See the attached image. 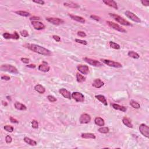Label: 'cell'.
Here are the masks:
<instances>
[{
  "instance_id": "cell-24",
  "label": "cell",
  "mask_w": 149,
  "mask_h": 149,
  "mask_svg": "<svg viewBox=\"0 0 149 149\" xmlns=\"http://www.w3.org/2000/svg\"><path fill=\"white\" fill-rule=\"evenodd\" d=\"M35 89L36 91L40 94H44L46 92V89L44 88V87H43V86L40 85V84L36 85L35 86Z\"/></svg>"
},
{
  "instance_id": "cell-26",
  "label": "cell",
  "mask_w": 149,
  "mask_h": 149,
  "mask_svg": "<svg viewBox=\"0 0 149 149\" xmlns=\"http://www.w3.org/2000/svg\"><path fill=\"white\" fill-rule=\"evenodd\" d=\"M82 138L83 139H95V136L94 135L93 133H84L81 135Z\"/></svg>"
},
{
  "instance_id": "cell-48",
  "label": "cell",
  "mask_w": 149,
  "mask_h": 149,
  "mask_svg": "<svg viewBox=\"0 0 149 149\" xmlns=\"http://www.w3.org/2000/svg\"><path fill=\"white\" fill-rule=\"evenodd\" d=\"M40 18L38 17H32L30 18V20H33V21H37L40 20Z\"/></svg>"
},
{
  "instance_id": "cell-19",
  "label": "cell",
  "mask_w": 149,
  "mask_h": 149,
  "mask_svg": "<svg viewBox=\"0 0 149 149\" xmlns=\"http://www.w3.org/2000/svg\"><path fill=\"white\" fill-rule=\"evenodd\" d=\"M95 97L97 99L98 101H100L101 103H103L104 106H107L108 105L107 103V101L106 98L105 97L104 95H101V94H98V95H96L95 96Z\"/></svg>"
},
{
  "instance_id": "cell-43",
  "label": "cell",
  "mask_w": 149,
  "mask_h": 149,
  "mask_svg": "<svg viewBox=\"0 0 149 149\" xmlns=\"http://www.w3.org/2000/svg\"><path fill=\"white\" fill-rule=\"evenodd\" d=\"M21 61L22 62L25 63V64H29V59L27 58H21Z\"/></svg>"
},
{
  "instance_id": "cell-23",
  "label": "cell",
  "mask_w": 149,
  "mask_h": 149,
  "mask_svg": "<svg viewBox=\"0 0 149 149\" xmlns=\"http://www.w3.org/2000/svg\"><path fill=\"white\" fill-rule=\"evenodd\" d=\"M122 122L123 124L125 126H127V127L130 128H133V124H132V122H131V121L128 117L125 116V117L123 118Z\"/></svg>"
},
{
  "instance_id": "cell-47",
  "label": "cell",
  "mask_w": 149,
  "mask_h": 149,
  "mask_svg": "<svg viewBox=\"0 0 149 149\" xmlns=\"http://www.w3.org/2000/svg\"><path fill=\"white\" fill-rule=\"evenodd\" d=\"M1 79L5 80H9L11 79V77L9 76H1Z\"/></svg>"
},
{
  "instance_id": "cell-18",
  "label": "cell",
  "mask_w": 149,
  "mask_h": 149,
  "mask_svg": "<svg viewBox=\"0 0 149 149\" xmlns=\"http://www.w3.org/2000/svg\"><path fill=\"white\" fill-rule=\"evenodd\" d=\"M103 2L107 5L111 6L112 8H114L115 9H118L117 4H116L115 1H113V0H106V1H103Z\"/></svg>"
},
{
  "instance_id": "cell-8",
  "label": "cell",
  "mask_w": 149,
  "mask_h": 149,
  "mask_svg": "<svg viewBox=\"0 0 149 149\" xmlns=\"http://www.w3.org/2000/svg\"><path fill=\"white\" fill-rule=\"evenodd\" d=\"M125 15L128 18H129V19L133 21V22H136V23H140L141 20L140 18L138 17H137L135 14H134L133 13L130 12V11H126L125 12Z\"/></svg>"
},
{
  "instance_id": "cell-16",
  "label": "cell",
  "mask_w": 149,
  "mask_h": 149,
  "mask_svg": "<svg viewBox=\"0 0 149 149\" xmlns=\"http://www.w3.org/2000/svg\"><path fill=\"white\" fill-rule=\"evenodd\" d=\"M69 17L71 18V19H73V20L77 21V22H79V23H85V19L83 18L79 17V16H76L72 14H68Z\"/></svg>"
},
{
  "instance_id": "cell-44",
  "label": "cell",
  "mask_w": 149,
  "mask_h": 149,
  "mask_svg": "<svg viewBox=\"0 0 149 149\" xmlns=\"http://www.w3.org/2000/svg\"><path fill=\"white\" fill-rule=\"evenodd\" d=\"M90 18H91L92 19H94V20H95L96 21H99L100 20V18L98 17V16L91 15V16H90Z\"/></svg>"
},
{
  "instance_id": "cell-20",
  "label": "cell",
  "mask_w": 149,
  "mask_h": 149,
  "mask_svg": "<svg viewBox=\"0 0 149 149\" xmlns=\"http://www.w3.org/2000/svg\"><path fill=\"white\" fill-rule=\"evenodd\" d=\"M111 106L114 109L119 110V111H121L122 112H126V110H127V108L125 107L120 106V105L116 104H112Z\"/></svg>"
},
{
  "instance_id": "cell-45",
  "label": "cell",
  "mask_w": 149,
  "mask_h": 149,
  "mask_svg": "<svg viewBox=\"0 0 149 149\" xmlns=\"http://www.w3.org/2000/svg\"><path fill=\"white\" fill-rule=\"evenodd\" d=\"M142 4L145 6H149V1L148 0H143V1H141Z\"/></svg>"
},
{
  "instance_id": "cell-30",
  "label": "cell",
  "mask_w": 149,
  "mask_h": 149,
  "mask_svg": "<svg viewBox=\"0 0 149 149\" xmlns=\"http://www.w3.org/2000/svg\"><path fill=\"white\" fill-rule=\"evenodd\" d=\"M15 13L19 15L22 16V17H28L30 15V13L26 12V11H16Z\"/></svg>"
},
{
  "instance_id": "cell-37",
  "label": "cell",
  "mask_w": 149,
  "mask_h": 149,
  "mask_svg": "<svg viewBox=\"0 0 149 149\" xmlns=\"http://www.w3.org/2000/svg\"><path fill=\"white\" fill-rule=\"evenodd\" d=\"M75 41L77 43H80L82 44L83 45H87V42L86 41V40H82L80 39H77V38H76L75 39Z\"/></svg>"
},
{
  "instance_id": "cell-3",
  "label": "cell",
  "mask_w": 149,
  "mask_h": 149,
  "mask_svg": "<svg viewBox=\"0 0 149 149\" xmlns=\"http://www.w3.org/2000/svg\"><path fill=\"white\" fill-rule=\"evenodd\" d=\"M109 14L113 19H114V20H115L116 22H118V23H121V25L124 26H132V25L130 23V22H129L128 21L126 20L125 19H124L123 18L121 17L120 16L114 14Z\"/></svg>"
},
{
  "instance_id": "cell-39",
  "label": "cell",
  "mask_w": 149,
  "mask_h": 149,
  "mask_svg": "<svg viewBox=\"0 0 149 149\" xmlns=\"http://www.w3.org/2000/svg\"><path fill=\"white\" fill-rule=\"evenodd\" d=\"M47 98L50 102H55L56 101V98H55L54 96H53V95H48Z\"/></svg>"
},
{
  "instance_id": "cell-9",
  "label": "cell",
  "mask_w": 149,
  "mask_h": 149,
  "mask_svg": "<svg viewBox=\"0 0 149 149\" xmlns=\"http://www.w3.org/2000/svg\"><path fill=\"white\" fill-rule=\"evenodd\" d=\"M83 60L85 61L86 62H87V64H89L90 65L94 66H101L103 65L99 61L95 60V59H91V58H89L87 57H85L83 58Z\"/></svg>"
},
{
  "instance_id": "cell-29",
  "label": "cell",
  "mask_w": 149,
  "mask_h": 149,
  "mask_svg": "<svg viewBox=\"0 0 149 149\" xmlns=\"http://www.w3.org/2000/svg\"><path fill=\"white\" fill-rule=\"evenodd\" d=\"M128 55L129 56H130V57L132 58H134V59H139V57H140V56L137 53H136V52L133 51H129L128 53Z\"/></svg>"
},
{
  "instance_id": "cell-31",
  "label": "cell",
  "mask_w": 149,
  "mask_h": 149,
  "mask_svg": "<svg viewBox=\"0 0 149 149\" xmlns=\"http://www.w3.org/2000/svg\"><path fill=\"white\" fill-rule=\"evenodd\" d=\"M130 105L133 108H136V109H139L140 107V105L135 100H132L130 101Z\"/></svg>"
},
{
  "instance_id": "cell-21",
  "label": "cell",
  "mask_w": 149,
  "mask_h": 149,
  "mask_svg": "<svg viewBox=\"0 0 149 149\" xmlns=\"http://www.w3.org/2000/svg\"><path fill=\"white\" fill-rule=\"evenodd\" d=\"M14 106L16 109L18 110H21V111H25V110L27 109L26 106L25 105L19 103V102H16V103H15Z\"/></svg>"
},
{
  "instance_id": "cell-12",
  "label": "cell",
  "mask_w": 149,
  "mask_h": 149,
  "mask_svg": "<svg viewBox=\"0 0 149 149\" xmlns=\"http://www.w3.org/2000/svg\"><path fill=\"white\" fill-rule=\"evenodd\" d=\"M3 37L5 39H15L18 40L19 38V35L18 33L17 32H14L13 34H10L9 33H5L3 34Z\"/></svg>"
},
{
  "instance_id": "cell-5",
  "label": "cell",
  "mask_w": 149,
  "mask_h": 149,
  "mask_svg": "<svg viewBox=\"0 0 149 149\" xmlns=\"http://www.w3.org/2000/svg\"><path fill=\"white\" fill-rule=\"evenodd\" d=\"M107 25L109 26L110 27H112V29L117 30L118 32H121V33H126V30L125 29L123 28L122 27H121V26L118 25L117 23H114V22H110V21H107Z\"/></svg>"
},
{
  "instance_id": "cell-11",
  "label": "cell",
  "mask_w": 149,
  "mask_h": 149,
  "mask_svg": "<svg viewBox=\"0 0 149 149\" xmlns=\"http://www.w3.org/2000/svg\"><path fill=\"white\" fill-rule=\"evenodd\" d=\"M79 121L82 124H88L91 121V116H90V115L85 113V114L81 115L80 117L79 118Z\"/></svg>"
},
{
  "instance_id": "cell-41",
  "label": "cell",
  "mask_w": 149,
  "mask_h": 149,
  "mask_svg": "<svg viewBox=\"0 0 149 149\" xmlns=\"http://www.w3.org/2000/svg\"><path fill=\"white\" fill-rule=\"evenodd\" d=\"M53 38L55 41H56V42H60L61 41V37L59 36H58L57 35H53Z\"/></svg>"
},
{
  "instance_id": "cell-15",
  "label": "cell",
  "mask_w": 149,
  "mask_h": 149,
  "mask_svg": "<svg viewBox=\"0 0 149 149\" xmlns=\"http://www.w3.org/2000/svg\"><path fill=\"white\" fill-rule=\"evenodd\" d=\"M59 92L64 97L68 98V99H71V94L70 92H69L68 90H67L66 89L62 88L59 89Z\"/></svg>"
},
{
  "instance_id": "cell-27",
  "label": "cell",
  "mask_w": 149,
  "mask_h": 149,
  "mask_svg": "<svg viewBox=\"0 0 149 149\" xmlns=\"http://www.w3.org/2000/svg\"><path fill=\"white\" fill-rule=\"evenodd\" d=\"M94 122L97 125L99 126H103L105 125L104 120L100 117H96L94 119Z\"/></svg>"
},
{
  "instance_id": "cell-1",
  "label": "cell",
  "mask_w": 149,
  "mask_h": 149,
  "mask_svg": "<svg viewBox=\"0 0 149 149\" xmlns=\"http://www.w3.org/2000/svg\"><path fill=\"white\" fill-rule=\"evenodd\" d=\"M25 47L29 50H31L32 51L38 53L40 55H43V56H50L52 54L50 50L39 45L35 44H26L25 45Z\"/></svg>"
},
{
  "instance_id": "cell-42",
  "label": "cell",
  "mask_w": 149,
  "mask_h": 149,
  "mask_svg": "<svg viewBox=\"0 0 149 149\" xmlns=\"http://www.w3.org/2000/svg\"><path fill=\"white\" fill-rule=\"evenodd\" d=\"M77 35L79 36L82 37H85L86 36V34L84 32L82 31H79L77 32Z\"/></svg>"
},
{
  "instance_id": "cell-40",
  "label": "cell",
  "mask_w": 149,
  "mask_h": 149,
  "mask_svg": "<svg viewBox=\"0 0 149 149\" xmlns=\"http://www.w3.org/2000/svg\"><path fill=\"white\" fill-rule=\"evenodd\" d=\"M5 141H6V143L9 144V143H11V142H12V137H11V136H10L7 135L6 136V137H5Z\"/></svg>"
},
{
  "instance_id": "cell-2",
  "label": "cell",
  "mask_w": 149,
  "mask_h": 149,
  "mask_svg": "<svg viewBox=\"0 0 149 149\" xmlns=\"http://www.w3.org/2000/svg\"><path fill=\"white\" fill-rule=\"evenodd\" d=\"M0 69L2 71H5V72H8L9 73H12V74H19L17 68L15 66L11 65L8 64H4L2 65L0 67Z\"/></svg>"
},
{
  "instance_id": "cell-10",
  "label": "cell",
  "mask_w": 149,
  "mask_h": 149,
  "mask_svg": "<svg viewBox=\"0 0 149 149\" xmlns=\"http://www.w3.org/2000/svg\"><path fill=\"white\" fill-rule=\"evenodd\" d=\"M46 20L48 22L55 25H59L64 23V20L58 18H47Z\"/></svg>"
},
{
  "instance_id": "cell-32",
  "label": "cell",
  "mask_w": 149,
  "mask_h": 149,
  "mask_svg": "<svg viewBox=\"0 0 149 149\" xmlns=\"http://www.w3.org/2000/svg\"><path fill=\"white\" fill-rule=\"evenodd\" d=\"M76 79L77 81L79 82V83H82V82H85L86 80V77H84L83 75L77 73L76 74Z\"/></svg>"
},
{
  "instance_id": "cell-13",
  "label": "cell",
  "mask_w": 149,
  "mask_h": 149,
  "mask_svg": "<svg viewBox=\"0 0 149 149\" xmlns=\"http://www.w3.org/2000/svg\"><path fill=\"white\" fill-rule=\"evenodd\" d=\"M32 25L36 30H42L45 28V25L42 22H38V21H32Z\"/></svg>"
},
{
  "instance_id": "cell-34",
  "label": "cell",
  "mask_w": 149,
  "mask_h": 149,
  "mask_svg": "<svg viewBox=\"0 0 149 149\" xmlns=\"http://www.w3.org/2000/svg\"><path fill=\"white\" fill-rule=\"evenodd\" d=\"M98 131L101 133H107L110 132V129L108 127H101L98 129Z\"/></svg>"
},
{
  "instance_id": "cell-50",
  "label": "cell",
  "mask_w": 149,
  "mask_h": 149,
  "mask_svg": "<svg viewBox=\"0 0 149 149\" xmlns=\"http://www.w3.org/2000/svg\"><path fill=\"white\" fill-rule=\"evenodd\" d=\"M36 66L35 64H30V65H27L26 66V67L30 68H32V69H34V68H35Z\"/></svg>"
},
{
  "instance_id": "cell-36",
  "label": "cell",
  "mask_w": 149,
  "mask_h": 149,
  "mask_svg": "<svg viewBox=\"0 0 149 149\" xmlns=\"http://www.w3.org/2000/svg\"><path fill=\"white\" fill-rule=\"evenodd\" d=\"M32 128L34 129H37L38 127V122L36 120H33L32 122Z\"/></svg>"
},
{
  "instance_id": "cell-22",
  "label": "cell",
  "mask_w": 149,
  "mask_h": 149,
  "mask_svg": "<svg viewBox=\"0 0 149 149\" xmlns=\"http://www.w3.org/2000/svg\"><path fill=\"white\" fill-rule=\"evenodd\" d=\"M50 67L47 64H41L38 66V70L43 72H47L50 71Z\"/></svg>"
},
{
  "instance_id": "cell-28",
  "label": "cell",
  "mask_w": 149,
  "mask_h": 149,
  "mask_svg": "<svg viewBox=\"0 0 149 149\" xmlns=\"http://www.w3.org/2000/svg\"><path fill=\"white\" fill-rule=\"evenodd\" d=\"M24 141H25V143H26L28 145H30V146H36L37 145V142L35 141L34 140H32L30 138H29L28 137H25L24 138Z\"/></svg>"
},
{
  "instance_id": "cell-25",
  "label": "cell",
  "mask_w": 149,
  "mask_h": 149,
  "mask_svg": "<svg viewBox=\"0 0 149 149\" xmlns=\"http://www.w3.org/2000/svg\"><path fill=\"white\" fill-rule=\"evenodd\" d=\"M64 5L65 6H68V7L71 8H74V9H77L79 8V5L78 4H76L73 2H66L64 3Z\"/></svg>"
},
{
  "instance_id": "cell-51",
  "label": "cell",
  "mask_w": 149,
  "mask_h": 149,
  "mask_svg": "<svg viewBox=\"0 0 149 149\" xmlns=\"http://www.w3.org/2000/svg\"><path fill=\"white\" fill-rule=\"evenodd\" d=\"M2 104H3V105H4V106H8V104L6 103V102L2 101Z\"/></svg>"
},
{
  "instance_id": "cell-17",
  "label": "cell",
  "mask_w": 149,
  "mask_h": 149,
  "mask_svg": "<svg viewBox=\"0 0 149 149\" xmlns=\"http://www.w3.org/2000/svg\"><path fill=\"white\" fill-rule=\"evenodd\" d=\"M104 85V83L101 79H96L94 80L93 83L92 84V86L97 89H100L101 88V87H103Z\"/></svg>"
},
{
  "instance_id": "cell-46",
  "label": "cell",
  "mask_w": 149,
  "mask_h": 149,
  "mask_svg": "<svg viewBox=\"0 0 149 149\" xmlns=\"http://www.w3.org/2000/svg\"><path fill=\"white\" fill-rule=\"evenodd\" d=\"M33 2L36 3V4H40V5H44L45 4V2L43 0H38V1H33Z\"/></svg>"
},
{
  "instance_id": "cell-49",
  "label": "cell",
  "mask_w": 149,
  "mask_h": 149,
  "mask_svg": "<svg viewBox=\"0 0 149 149\" xmlns=\"http://www.w3.org/2000/svg\"><path fill=\"white\" fill-rule=\"evenodd\" d=\"M10 121L12 123H14V124H18V121L16 119H14V118L11 116L10 117Z\"/></svg>"
},
{
  "instance_id": "cell-7",
  "label": "cell",
  "mask_w": 149,
  "mask_h": 149,
  "mask_svg": "<svg viewBox=\"0 0 149 149\" xmlns=\"http://www.w3.org/2000/svg\"><path fill=\"white\" fill-rule=\"evenodd\" d=\"M71 97H72L73 99L75 100L76 102H80V103H82V102H83L84 100H85L84 95L82 93H80V92H74V93H72Z\"/></svg>"
},
{
  "instance_id": "cell-35",
  "label": "cell",
  "mask_w": 149,
  "mask_h": 149,
  "mask_svg": "<svg viewBox=\"0 0 149 149\" xmlns=\"http://www.w3.org/2000/svg\"><path fill=\"white\" fill-rule=\"evenodd\" d=\"M4 129L8 132H12L14 131V127L10 125H5L4 126Z\"/></svg>"
},
{
  "instance_id": "cell-33",
  "label": "cell",
  "mask_w": 149,
  "mask_h": 149,
  "mask_svg": "<svg viewBox=\"0 0 149 149\" xmlns=\"http://www.w3.org/2000/svg\"><path fill=\"white\" fill-rule=\"evenodd\" d=\"M109 45L111 48H114V49H115V50H119L121 48L120 46H119V44H118L117 43H115V42H113V41H110Z\"/></svg>"
},
{
  "instance_id": "cell-6",
  "label": "cell",
  "mask_w": 149,
  "mask_h": 149,
  "mask_svg": "<svg viewBox=\"0 0 149 149\" xmlns=\"http://www.w3.org/2000/svg\"><path fill=\"white\" fill-rule=\"evenodd\" d=\"M104 64L107 65L109 66H111V67H114V68H122V64L120 63L115 62V61L109 60V59H101Z\"/></svg>"
},
{
  "instance_id": "cell-38",
  "label": "cell",
  "mask_w": 149,
  "mask_h": 149,
  "mask_svg": "<svg viewBox=\"0 0 149 149\" xmlns=\"http://www.w3.org/2000/svg\"><path fill=\"white\" fill-rule=\"evenodd\" d=\"M20 35L23 37H26L27 36H29L28 32L26 31V30H22V31H21L20 32Z\"/></svg>"
},
{
  "instance_id": "cell-4",
  "label": "cell",
  "mask_w": 149,
  "mask_h": 149,
  "mask_svg": "<svg viewBox=\"0 0 149 149\" xmlns=\"http://www.w3.org/2000/svg\"><path fill=\"white\" fill-rule=\"evenodd\" d=\"M139 131L142 135L144 136L149 138V127L147 125L145 124H142L139 126Z\"/></svg>"
},
{
  "instance_id": "cell-14",
  "label": "cell",
  "mask_w": 149,
  "mask_h": 149,
  "mask_svg": "<svg viewBox=\"0 0 149 149\" xmlns=\"http://www.w3.org/2000/svg\"><path fill=\"white\" fill-rule=\"evenodd\" d=\"M77 70L80 72L81 74H88L89 72V66L87 65H80L77 66Z\"/></svg>"
}]
</instances>
